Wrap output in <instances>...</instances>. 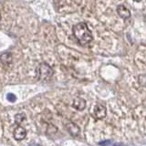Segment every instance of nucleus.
Here are the masks:
<instances>
[{
    "instance_id": "nucleus-11",
    "label": "nucleus",
    "mask_w": 146,
    "mask_h": 146,
    "mask_svg": "<svg viewBox=\"0 0 146 146\" xmlns=\"http://www.w3.org/2000/svg\"><path fill=\"white\" fill-rule=\"evenodd\" d=\"M138 81L140 85L141 86H146V74H143V75H140L139 76V79Z\"/></svg>"
},
{
    "instance_id": "nucleus-7",
    "label": "nucleus",
    "mask_w": 146,
    "mask_h": 146,
    "mask_svg": "<svg viewBox=\"0 0 146 146\" xmlns=\"http://www.w3.org/2000/svg\"><path fill=\"white\" fill-rule=\"evenodd\" d=\"M72 106L74 109H76L77 111H82L86 107V102L82 98H76L73 100Z\"/></svg>"
},
{
    "instance_id": "nucleus-6",
    "label": "nucleus",
    "mask_w": 146,
    "mask_h": 146,
    "mask_svg": "<svg viewBox=\"0 0 146 146\" xmlns=\"http://www.w3.org/2000/svg\"><path fill=\"white\" fill-rule=\"evenodd\" d=\"M66 128H67L68 131L73 136L79 135L80 132V127L78 126L77 124H75V123H73V122H68L66 124Z\"/></svg>"
},
{
    "instance_id": "nucleus-9",
    "label": "nucleus",
    "mask_w": 146,
    "mask_h": 146,
    "mask_svg": "<svg viewBox=\"0 0 146 146\" xmlns=\"http://www.w3.org/2000/svg\"><path fill=\"white\" fill-rule=\"evenodd\" d=\"M57 131H58V128L53 125V124H48V129H47V134L48 135H54V134H56L57 133Z\"/></svg>"
},
{
    "instance_id": "nucleus-1",
    "label": "nucleus",
    "mask_w": 146,
    "mask_h": 146,
    "mask_svg": "<svg viewBox=\"0 0 146 146\" xmlns=\"http://www.w3.org/2000/svg\"><path fill=\"white\" fill-rule=\"evenodd\" d=\"M73 36L81 46H85L92 41V34L89 29L88 25L84 22L79 23L73 27Z\"/></svg>"
},
{
    "instance_id": "nucleus-14",
    "label": "nucleus",
    "mask_w": 146,
    "mask_h": 146,
    "mask_svg": "<svg viewBox=\"0 0 146 146\" xmlns=\"http://www.w3.org/2000/svg\"><path fill=\"white\" fill-rule=\"evenodd\" d=\"M35 146H39V145H35Z\"/></svg>"
},
{
    "instance_id": "nucleus-5",
    "label": "nucleus",
    "mask_w": 146,
    "mask_h": 146,
    "mask_svg": "<svg viewBox=\"0 0 146 146\" xmlns=\"http://www.w3.org/2000/svg\"><path fill=\"white\" fill-rule=\"evenodd\" d=\"M117 13L123 19H126V18H129L131 17V12L129 11V9L123 5H119L117 7Z\"/></svg>"
},
{
    "instance_id": "nucleus-2",
    "label": "nucleus",
    "mask_w": 146,
    "mask_h": 146,
    "mask_svg": "<svg viewBox=\"0 0 146 146\" xmlns=\"http://www.w3.org/2000/svg\"><path fill=\"white\" fill-rule=\"evenodd\" d=\"M36 74L38 79L39 80L46 81L48 80L53 75V70L48 64L47 63H40L36 68Z\"/></svg>"
},
{
    "instance_id": "nucleus-3",
    "label": "nucleus",
    "mask_w": 146,
    "mask_h": 146,
    "mask_svg": "<svg viewBox=\"0 0 146 146\" xmlns=\"http://www.w3.org/2000/svg\"><path fill=\"white\" fill-rule=\"evenodd\" d=\"M93 114H94V117L97 119V120H102V119L106 117L107 110H106V108H105V106H103V105L98 104L94 107Z\"/></svg>"
},
{
    "instance_id": "nucleus-8",
    "label": "nucleus",
    "mask_w": 146,
    "mask_h": 146,
    "mask_svg": "<svg viewBox=\"0 0 146 146\" xmlns=\"http://www.w3.org/2000/svg\"><path fill=\"white\" fill-rule=\"evenodd\" d=\"M0 58H1V62L4 65H8L12 62V54L10 52H4Z\"/></svg>"
},
{
    "instance_id": "nucleus-4",
    "label": "nucleus",
    "mask_w": 146,
    "mask_h": 146,
    "mask_svg": "<svg viewBox=\"0 0 146 146\" xmlns=\"http://www.w3.org/2000/svg\"><path fill=\"white\" fill-rule=\"evenodd\" d=\"M27 136V131L23 127L17 126L15 130H14V137L17 141H21L24 140Z\"/></svg>"
},
{
    "instance_id": "nucleus-13",
    "label": "nucleus",
    "mask_w": 146,
    "mask_h": 146,
    "mask_svg": "<svg viewBox=\"0 0 146 146\" xmlns=\"http://www.w3.org/2000/svg\"><path fill=\"white\" fill-rule=\"evenodd\" d=\"M134 1H136V2H139V1H141V0H134Z\"/></svg>"
},
{
    "instance_id": "nucleus-10",
    "label": "nucleus",
    "mask_w": 146,
    "mask_h": 146,
    "mask_svg": "<svg viewBox=\"0 0 146 146\" xmlns=\"http://www.w3.org/2000/svg\"><path fill=\"white\" fill-rule=\"evenodd\" d=\"M25 119H26V115L24 113H17L15 116V121L17 122V124H20Z\"/></svg>"
},
{
    "instance_id": "nucleus-12",
    "label": "nucleus",
    "mask_w": 146,
    "mask_h": 146,
    "mask_svg": "<svg viewBox=\"0 0 146 146\" xmlns=\"http://www.w3.org/2000/svg\"><path fill=\"white\" fill-rule=\"evenodd\" d=\"M7 99L10 102H14L16 100L17 98H16V96L14 95V94H12V93H8L7 96Z\"/></svg>"
}]
</instances>
